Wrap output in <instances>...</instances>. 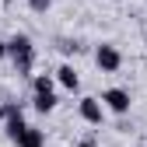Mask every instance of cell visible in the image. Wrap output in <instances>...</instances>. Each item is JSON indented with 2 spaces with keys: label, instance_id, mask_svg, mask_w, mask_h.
Instances as JSON below:
<instances>
[{
  "label": "cell",
  "instance_id": "11",
  "mask_svg": "<svg viewBox=\"0 0 147 147\" xmlns=\"http://www.w3.org/2000/svg\"><path fill=\"white\" fill-rule=\"evenodd\" d=\"M144 46H147V32H144Z\"/></svg>",
  "mask_w": 147,
  "mask_h": 147
},
{
  "label": "cell",
  "instance_id": "1",
  "mask_svg": "<svg viewBox=\"0 0 147 147\" xmlns=\"http://www.w3.org/2000/svg\"><path fill=\"white\" fill-rule=\"evenodd\" d=\"M7 60L14 63V70L21 77H32V70H35V42L25 32H14L7 39Z\"/></svg>",
  "mask_w": 147,
  "mask_h": 147
},
{
  "label": "cell",
  "instance_id": "5",
  "mask_svg": "<svg viewBox=\"0 0 147 147\" xmlns=\"http://www.w3.org/2000/svg\"><path fill=\"white\" fill-rule=\"evenodd\" d=\"M53 77H56V84H60L63 91H81V74H77L74 63H60Z\"/></svg>",
  "mask_w": 147,
  "mask_h": 147
},
{
  "label": "cell",
  "instance_id": "7",
  "mask_svg": "<svg viewBox=\"0 0 147 147\" xmlns=\"http://www.w3.org/2000/svg\"><path fill=\"white\" fill-rule=\"evenodd\" d=\"M32 109L35 112H53L56 109V91H32Z\"/></svg>",
  "mask_w": 147,
  "mask_h": 147
},
{
  "label": "cell",
  "instance_id": "10",
  "mask_svg": "<svg viewBox=\"0 0 147 147\" xmlns=\"http://www.w3.org/2000/svg\"><path fill=\"white\" fill-rule=\"evenodd\" d=\"M0 60H7V39H0Z\"/></svg>",
  "mask_w": 147,
  "mask_h": 147
},
{
  "label": "cell",
  "instance_id": "9",
  "mask_svg": "<svg viewBox=\"0 0 147 147\" xmlns=\"http://www.w3.org/2000/svg\"><path fill=\"white\" fill-rule=\"evenodd\" d=\"M49 7H53V0H28V11L32 14H46Z\"/></svg>",
  "mask_w": 147,
  "mask_h": 147
},
{
  "label": "cell",
  "instance_id": "4",
  "mask_svg": "<svg viewBox=\"0 0 147 147\" xmlns=\"http://www.w3.org/2000/svg\"><path fill=\"white\" fill-rule=\"evenodd\" d=\"M95 63H98L102 74H116V70L123 67V53H119L112 42H102V46L95 49Z\"/></svg>",
  "mask_w": 147,
  "mask_h": 147
},
{
  "label": "cell",
  "instance_id": "3",
  "mask_svg": "<svg viewBox=\"0 0 147 147\" xmlns=\"http://www.w3.org/2000/svg\"><path fill=\"white\" fill-rule=\"evenodd\" d=\"M77 116H81L88 126H102L109 112H105V105L98 102V95H84V98L77 102Z\"/></svg>",
  "mask_w": 147,
  "mask_h": 147
},
{
  "label": "cell",
  "instance_id": "12",
  "mask_svg": "<svg viewBox=\"0 0 147 147\" xmlns=\"http://www.w3.org/2000/svg\"><path fill=\"white\" fill-rule=\"evenodd\" d=\"M112 4H119V0H112Z\"/></svg>",
  "mask_w": 147,
  "mask_h": 147
},
{
  "label": "cell",
  "instance_id": "2",
  "mask_svg": "<svg viewBox=\"0 0 147 147\" xmlns=\"http://www.w3.org/2000/svg\"><path fill=\"white\" fill-rule=\"evenodd\" d=\"M98 102L105 105V112H112V116H130V109H133V95L126 88H105Z\"/></svg>",
  "mask_w": 147,
  "mask_h": 147
},
{
  "label": "cell",
  "instance_id": "8",
  "mask_svg": "<svg viewBox=\"0 0 147 147\" xmlns=\"http://www.w3.org/2000/svg\"><path fill=\"white\" fill-rule=\"evenodd\" d=\"M32 91H56V77L53 74H32Z\"/></svg>",
  "mask_w": 147,
  "mask_h": 147
},
{
  "label": "cell",
  "instance_id": "6",
  "mask_svg": "<svg viewBox=\"0 0 147 147\" xmlns=\"http://www.w3.org/2000/svg\"><path fill=\"white\" fill-rule=\"evenodd\" d=\"M18 147H46V130H39V126H25L21 133H18V140H14Z\"/></svg>",
  "mask_w": 147,
  "mask_h": 147
}]
</instances>
